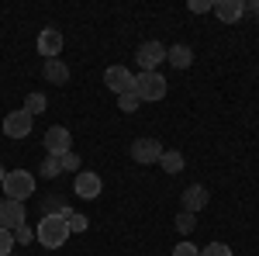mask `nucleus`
I'll return each instance as SVG.
<instances>
[{"label": "nucleus", "mask_w": 259, "mask_h": 256, "mask_svg": "<svg viewBox=\"0 0 259 256\" xmlns=\"http://www.w3.org/2000/svg\"><path fill=\"white\" fill-rule=\"evenodd\" d=\"M194 225H197V215H187V211H180V215H177V229L183 232V236H190Z\"/></svg>", "instance_id": "nucleus-21"}, {"label": "nucleus", "mask_w": 259, "mask_h": 256, "mask_svg": "<svg viewBox=\"0 0 259 256\" xmlns=\"http://www.w3.org/2000/svg\"><path fill=\"white\" fill-rule=\"evenodd\" d=\"M38 52L45 56V59H56L62 52V35H59V28H41V35H38Z\"/></svg>", "instance_id": "nucleus-11"}, {"label": "nucleus", "mask_w": 259, "mask_h": 256, "mask_svg": "<svg viewBox=\"0 0 259 256\" xmlns=\"http://www.w3.org/2000/svg\"><path fill=\"white\" fill-rule=\"evenodd\" d=\"M73 191H76L83 201H94V197H100V177H97V173L80 170V173H76V184H73Z\"/></svg>", "instance_id": "nucleus-12"}, {"label": "nucleus", "mask_w": 259, "mask_h": 256, "mask_svg": "<svg viewBox=\"0 0 259 256\" xmlns=\"http://www.w3.org/2000/svg\"><path fill=\"white\" fill-rule=\"evenodd\" d=\"M31 239H35V229H28V222H21L18 229H14V242H24L28 246Z\"/></svg>", "instance_id": "nucleus-24"}, {"label": "nucleus", "mask_w": 259, "mask_h": 256, "mask_svg": "<svg viewBox=\"0 0 259 256\" xmlns=\"http://www.w3.org/2000/svg\"><path fill=\"white\" fill-rule=\"evenodd\" d=\"M66 225H69V236H73V232H87V225H90V218L87 215H76V211H66Z\"/></svg>", "instance_id": "nucleus-20"}, {"label": "nucleus", "mask_w": 259, "mask_h": 256, "mask_svg": "<svg viewBox=\"0 0 259 256\" xmlns=\"http://www.w3.org/2000/svg\"><path fill=\"white\" fill-rule=\"evenodd\" d=\"M11 249H14V232L0 229V256H11Z\"/></svg>", "instance_id": "nucleus-26"}, {"label": "nucleus", "mask_w": 259, "mask_h": 256, "mask_svg": "<svg viewBox=\"0 0 259 256\" xmlns=\"http://www.w3.org/2000/svg\"><path fill=\"white\" fill-rule=\"evenodd\" d=\"M4 177H7V170H4V166H0V184H4Z\"/></svg>", "instance_id": "nucleus-29"}, {"label": "nucleus", "mask_w": 259, "mask_h": 256, "mask_svg": "<svg viewBox=\"0 0 259 256\" xmlns=\"http://www.w3.org/2000/svg\"><path fill=\"white\" fill-rule=\"evenodd\" d=\"M31 125H35V118L21 107V111H11L7 118H4V135L7 138H28L31 135Z\"/></svg>", "instance_id": "nucleus-6"}, {"label": "nucleus", "mask_w": 259, "mask_h": 256, "mask_svg": "<svg viewBox=\"0 0 259 256\" xmlns=\"http://www.w3.org/2000/svg\"><path fill=\"white\" fill-rule=\"evenodd\" d=\"M166 62H169V66H177V69H187V66L194 62L190 45H169V49H166Z\"/></svg>", "instance_id": "nucleus-15"}, {"label": "nucleus", "mask_w": 259, "mask_h": 256, "mask_svg": "<svg viewBox=\"0 0 259 256\" xmlns=\"http://www.w3.org/2000/svg\"><path fill=\"white\" fill-rule=\"evenodd\" d=\"M4 194H7V201H28V197L35 194V177L28 173V170H7V177H4Z\"/></svg>", "instance_id": "nucleus-2"}, {"label": "nucleus", "mask_w": 259, "mask_h": 256, "mask_svg": "<svg viewBox=\"0 0 259 256\" xmlns=\"http://www.w3.org/2000/svg\"><path fill=\"white\" fill-rule=\"evenodd\" d=\"M166 90H169V83H166L162 73H139L135 77V94H139V100H162Z\"/></svg>", "instance_id": "nucleus-3"}, {"label": "nucleus", "mask_w": 259, "mask_h": 256, "mask_svg": "<svg viewBox=\"0 0 259 256\" xmlns=\"http://www.w3.org/2000/svg\"><path fill=\"white\" fill-rule=\"evenodd\" d=\"M211 7H214L211 0H190V11H194V14H207Z\"/></svg>", "instance_id": "nucleus-28"}, {"label": "nucleus", "mask_w": 259, "mask_h": 256, "mask_svg": "<svg viewBox=\"0 0 259 256\" xmlns=\"http://www.w3.org/2000/svg\"><path fill=\"white\" fill-rule=\"evenodd\" d=\"M211 11L218 14V21H225V24H235V21L245 14V4H242V0H218Z\"/></svg>", "instance_id": "nucleus-13"}, {"label": "nucleus", "mask_w": 259, "mask_h": 256, "mask_svg": "<svg viewBox=\"0 0 259 256\" xmlns=\"http://www.w3.org/2000/svg\"><path fill=\"white\" fill-rule=\"evenodd\" d=\"M159 163H162V170H166V173H180L187 159H183V153H177V149H162Z\"/></svg>", "instance_id": "nucleus-16"}, {"label": "nucleus", "mask_w": 259, "mask_h": 256, "mask_svg": "<svg viewBox=\"0 0 259 256\" xmlns=\"http://www.w3.org/2000/svg\"><path fill=\"white\" fill-rule=\"evenodd\" d=\"M21 222H24V204L21 201H0V229H7V232H14Z\"/></svg>", "instance_id": "nucleus-9"}, {"label": "nucleus", "mask_w": 259, "mask_h": 256, "mask_svg": "<svg viewBox=\"0 0 259 256\" xmlns=\"http://www.w3.org/2000/svg\"><path fill=\"white\" fill-rule=\"evenodd\" d=\"M59 159H62V170H66V173H80V156H76L73 149H69L66 156H59Z\"/></svg>", "instance_id": "nucleus-22"}, {"label": "nucleus", "mask_w": 259, "mask_h": 256, "mask_svg": "<svg viewBox=\"0 0 259 256\" xmlns=\"http://www.w3.org/2000/svg\"><path fill=\"white\" fill-rule=\"evenodd\" d=\"M41 73H45L49 83H56V87L69 83V66H66L62 59H45V69H41Z\"/></svg>", "instance_id": "nucleus-14"}, {"label": "nucleus", "mask_w": 259, "mask_h": 256, "mask_svg": "<svg viewBox=\"0 0 259 256\" xmlns=\"http://www.w3.org/2000/svg\"><path fill=\"white\" fill-rule=\"evenodd\" d=\"M159 156H162L159 138H135L132 142V159L135 163H159Z\"/></svg>", "instance_id": "nucleus-8"}, {"label": "nucleus", "mask_w": 259, "mask_h": 256, "mask_svg": "<svg viewBox=\"0 0 259 256\" xmlns=\"http://www.w3.org/2000/svg\"><path fill=\"white\" fill-rule=\"evenodd\" d=\"M45 149H49V156H66L69 149H73V138H69V128H62V125H52L49 132H45Z\"/></svg>", "instance_id": "nucleus-7"}, {"label": "nucleus", "mask_w": 259, "mask_h": 256, "mask_svg": "<svg viewBox=\"0 0 259 256\" xmlns=\"http://www.w3.org/2000/svg\"><path fill=\"white\" fill-rule=\"evenodd\" d=\"M207 197H211V194H207V187H200V184H190V187L180 194V201H183V211H187V215H197L200 208L207 204Z\"/></svg>", "instance_id": "nucleus-10"}, {"label": "nucleus", "mask_w": 259, "mask_h": 256, "mask_svg": "<svg viewBox=\"0 0 259 256\" xmlns=\"http://www.w3.org/2000/svg\"><path fill=\"white\" fill-rule=\"evenodd\" d=\"M35 239H38L45 249H59L62 242L69 239V225H66V218L62 215H45L38 222V232H35Z\"/></svg>", "instance_id": "nucleus-1"}, {"label": "nucleus", "mask_w": 259, "mask_h": 256, "mask_svg": "<svg viewBox=\"0 0 259 256\" xmlns=\"http://www.w3.org/2000/svg\"><path fill=\"white\" fill-rule=\"evenodd\" d=\"M135 59H139V69H142V73H156V66H159V62H166V45H162V42H156V39L142 42L139 52H135Z\"/></svg>", "instance_id": "nucleus-4"}, {"label": "nucleus", "mask_w": 259, "mask_h": 256, "mask_svg": "<svg viewBox=\"0 0 259 256\" xmlns=\"http://www.w3.org/2000/svg\"><path fill=\"white\" fill-rule=\"evenodd\" d=\"M45 180H52V177H59L62 173V159L59 156H45V163H41V170H38Z\"/></svg>", "instance_id": "nucleus-19"}, {"label": "nucleus", "mask_w": 259, "mask_h": 256, "mask_svg": "<svg viewBox=\"0 0 259 256\" xmlns=\"http://www.w3.org/2000/svg\"><path fill=\"white\" fill-rule=\"evenodd\" d=\"M173 256H200V249L194 246V242H180L177 249H173Z\"/></svg>", "instance_id": "nucleus-27"}, {"label": "nucleus", "mask_w": 259, "mask_h": 256, "mask_svg": "<svg viewBox=\"0 0 259 256\" xmlns=\"http://www.w3.org/2000/svg\"><path fill=\"white\" fill-rule=\"evenodd\" d=\"M45 107H49V100H45V94H38V90H35V94H28V97H24V111H28V115H31V118H35V115H41V111H45Z\"/></svg>", "instance_id": "nucleus-18"}, {"label": "nucleus", "mask_w": 259, "mask_h": 256, "mask_svg": "<svg viewBox=\"0 0 259 256\" xmlns=\"http://www.w3.org/2000/svg\"><path fill=\"white\" fill-rule=\"evenodd\" d=\"M66 211H69V204H66L62 197H56V194L41 197V218L45 215H66Z\"/></svg>", "instance_id": "nucleus-17"}, {"label": "nucleus", "mask_w": 259, "mask_h": 256, "mask_svg": "<svg viewBox=\"0 0 259 256\" xmlns=\"http://www.w3.org/2000/svg\"><path fill=\"white\" fill-rule=\"evenodd\" d=\"M118 107H121V111H135V107H139V94H135V90L121 94V97H118Z\"/></svg>", "instance_id": "nucleus-23"}, {"label": "nucleus", "mask_w": 259, "mask_h": 256, "mask_svg": "<svg viewBox=\"0 0 259 256\" xmlns=\"http://www.w3.org/2000/svg\"><path fill=\"white\" fill-rule=\"evenodd\" d=\"M11 256H14V253H11Z\"/></svg>", "instance_id": "nucleus-30"}, {"label": "nucleus", "mask_w": 259, "mask_h": 256, "mask_svg": "<svg viewBox=\"0 0 259 256\" xmlns=\"http://www.w3.org/2000/svg\"><path fill=\"white\" fill-rule=\"evenodd\" d=\"M104 83L111 87V94H128V90H135V73L128 69V66H107V73H104Z\"/></svg>", "instance_id": "nucleus-5"}, {"label": "nucleus", "mask_w": 259, "mask_h": 256, "mask_svg": "<svg viewBox=\"0 0 259 256\" xmlns=\"http://www.w3.org/2000/svg\"><path fill=\"white\" fill-rule=\"evenodd\" d=\"M200 256H232V249L225 246V242H211V246H204Z\"/></svg>", "instance_id": "nucleus-25"}]
</instances>
